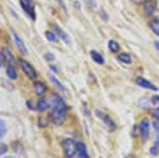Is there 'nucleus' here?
Segmentation results:
<instances>
[{"label": "nucleus", "instance_id": "20", "mask_svg": "<svg viewBox=\"0 0 159 158\" xmlns=\"http://www.w3.org/2000/svg\"><path fill=\"white\" fill-rule=\"evenodd\" d=\"M49 78H50V80H51V81H52V83H53V84L57 86V88H58L59 89H61V91H66V88H65L64 85L61 84V82L58 81V80H57V78H55V76H52V75H50V77H49Z\"/></svg>", "mask_w": 159, "mask_h": 158}, {"label": "nucleus", "instance_id": "13", "mask_svg": "<svg viewBox=\"0 0 159 158\" xmlns=\"http://www.w3.org/2000/svg\"><path fill=\"white\" fill-rule=\"evenodd\" d=\"M118 59L123 64H126V65H131L132 64V58L129 53H126V52H122L120 53L118 55Z\"/></svg>", "mask_w": 159, "mask_h": 158}, {"label": "nucleus", "instance_id": "5", "mask_svg": "<svg viewBox=\"0 0 159 158\" xmlns=\"http://www.w3.org/2000/svg\"><path fill=\"white\" fill-rule=\"evenodd\" d=\"M139 131H140V136H142L143 141L146 142L149 138V133H150V123L148 119H143L140 122L139 125Z\"/></svg>", "mask_w": 159, "mask_h": 158}, {"label": "nucleus", "instance_id": "4", "mask_svg": "<svg viewBox=\"0 0 159 158\" xmlns=\"http://www.w3.org/2000/svg\"><path fill=\"white\" fill-rule=\"evenodd\" d=\"M20 5L23 8V11L31 18L32 20L35 19V13H34V7L31 4L30 0H20Z\"/></svg>", "mask_w": 159, "mask_h": 158}, {"label": "nucleus", "instance_id": "17", "mask_svg": "<svg viewBox=\"0 0 159 158\" xmlns=\"http://www.w3.org/2000/svg\"><path fill=\"white\" fill-rule=\"evenodd\" d=\"M108 49L110 50V52L118 53L120 51V49H121V47H120V44L116 41L110 40L108 42Z\"/></svg>", "mask_w": 159, "mask_h": 158}, {"label": "nucleus", "instance_id": "12", "mask_svg": "<svg viewBox=\"0 0 159 158\" xmlns=\"http://www.w3.org/2000/svg\"><path fill=\"white\" fill-rule=\"evenodd\" d=\"M34 88L35 93H37V95H39V96L44 95L45 93H46V91H47L46 85H45L44 83L41 82V81H35L34 84Z\"/></svg>", "mask_w": 159, "mask_h": 158}, {"label": "nucleus", "instance_id": "23", "mask_svg": "<svg viewBox=\"0 0 159 158\" xmlns=\"http://www.w3.org/2000/svg\"><path fill=\"white\" fill-rule=\"evenodd\" d=\"M151 101H152V103L154 104V105L159 106V95L153 96V97H152V99H151Z\"/></svg>", "mask_w": 159, "mask_h": 158}, {"label": "nucleus", "instance_id": "32", "mask_svg": "<svg viewBox=\"0 0 159 158\" xmlns=\"http://www.w3.org/2000/svg\"><path fill=\"white\" fill-rule=\"evenodd\" d=\"M0 67H1V61H0Z\"/></svg>", "mask_w": 159, "mask_h": 158}, {"label": "nucleus", "instance_id": "29", "mask_svg": "<svg viewBox=\"0 0 159 158\" xmlns=\"http://www.w3.org/2000/svg\"><path fill=\"white\" fill-rule=\"evenodd\" d=\"M125 158H136V157L134 156V155H131V154H130V155H128V156H126Z\"/></svg>", "mask_w": 159, "mask_h": 158}, {"label": "nucleus", "instance_id": "9", "mask_svg": "<svg viewBox=\"0 0 159 158\" xmlns=\"http://www.w3.org/2000/svg\"><path fill=\"white\" fill-rule=\"evenodd\" d=\"M156 7H157V3H156L155 0H147L145 3H143V10H145L146 16L148 17L152 16L155 13Z\"/></svg>", "mask_w": 159, "mask_h": 158}, {"label": "nucleus", "instance_id": "21", "mask_svg": "<svg viewBox=\"0 0 159 158\" xmlns=\"http://www.w3.org/2000/svg\"><path fill=\"white\" fill-rule=\"evenodd\" d=\"M7 133V125L2 120H0V138Z\"/></svg>", "mask_w": 159, "mask_h": 158}, {"label": "nucleus", "instance_id": "31", "mask_svg": "<svg viewBox=\"0 0 159 158\" xmlns=\"http://www.w3.org/2000/svg\"><path fill=\"white\" fill-rule=\"evenodd\" d=\"M4 158H14V157H11V156H7V157H4Z\"/></svg>", "mask_w": 159, "mask_h": 158}, {"label": "nucleus", "instance_id": "14", "mask_svg": "<svg viewBox=\"0 0 159 158\" xmlns=\"http://www.w3.org/2000/svg\"><path fill=\"white\" fill-rule=\"evenodd\" d=\"M91 57L95 62H97L99 65H103L104 64V58L100 53L95 51V50H92L91 51Z\"/></svg>", "mask_w": 159, "mask_h": 158}, {"label": "nucleus", "instance_id": "8", "mask_svg": "<svg viewBox=\"0 0 159 158\" xmlns=\"http://www.w3.org/2000/svg\"><path fill=\"white\" fill-rule=\"evenodd\" d=\"M135 82L139 86H142L143 88L150 89V91H158V88L155 84H153L151 81H149L148 79L143 78V77H137L135 79Z\"/></svg>", "mask_w": 159, "mask_h": 158}, {"label": "nucleus", "instance_id": "6", "mask_svg": "<svg viewBox=\"0 0 159 158\" xmlns=\"http://www.w3.org/2000/svg\"><path fill=\"white\" fill-rule=\"evenodd\" d=\"M11 34H13V38H14V40H15V43H16L17 45V47L19 48V50L21 51V53L24 55H27L28 54V50L27 48H26V46H25V44H24V42L22 41V38H20V35L17 34L16 31L14 30H11Z\"/></svg>", "mask_w": 159, "mask_h": 158}, {"label": "nucleus", "instance_id": "27", "mask_svg": "<svg viewBox=\"0 0 159 158\" xmlns=\"http://www.w3.org/2000/svg\"><path fill=\"white\" fill-rule=\"evenodd\" d=\"M132 1H133L134 3L137 4V5H140V4H143V3H145L147 0H132Z\"/></svg>", "mask_w": 159, "mask_h": 158}, {"label": "nucleus", "instance_id": "2", "mask_svg": "<svg viewBox=\"0 0 159 158\" xmlns=\"http://www.w3.org/2000/svg\"><path fill=\"white\" fill-rule=\"evenodd\" d=\"M62 150L66 158H84L77 150V142L73 139H65L62 142Z\"/></svg>", "mask_w": 159, "mask_h": 158}, {"label": "nucleus", "instance_id": "26", "mask_svg": "<svg viewBox=\"0 0 159 158\" xmlns=\"http://www.w3.org/2000/svg\"><path fill=\"white\" fill-rule=\"evenodd\" d=\"M153 117H154L155 119H158V120H159V108L155 109L154 111H153Z\"/></svg>", "mask_w": 159, "mask_h": 158}, {"label": "nucleus", "instance_id": "24", "mask_svg": "<svg viewBox=\"0 0 159 158\" xmlns=\"http://www.w3.org/2000/svg\"><path fill=\"white\" fill-rule=\"evenodd\" d=\"M7 151V147L5 145H2V144H0V155L1 154H3L5 153V152Z\"/></svg>", "mask_w": 159, "mask_h": 158}, {"label": "nucleus", "instance_id": "1", "mask_svg": "<svg viewBox=\"0 0 159 158\" xmlns=\"http://www.w3.org/2000/svg\"><path fill=\"white\" fill-rule=\"evenodd\" d=\"M67 111L68 107L66 102L57 95H54L53 96V109L50 114V120L52 121V123L55 125H61L67 117Z\"/></svg>", "mask_w": 159, "mask_h": 158}, {"label": "nucleus", "instance_id": "19", "mask_svg": "<svg viewBox=\"0 0 159 158\" xmlns=\"http://www.w3.org/2000/svg\"><path fill=\"white\" fill-rule=\"evenodd\" d=\"M7 76L10 77L11 79H16L17 76H18L17 71L14 68V65H7Z\"/></svg>", "mask_w": 159, "mask_h": 158}, {"label": "nucleus", "instance_id": "10", "mask_svg": "<svg viewBox=\"0 0 159 158\" xmlns=\"http://www.w3.org/2000/svg\"><path fill=\"white\" fill-rule=\"evenodd\" d=\"M52 26H53V28H54V30H55L56 37L61 38V40L65 42V43L70 44V37H69V34H67V32H66L64 29H61L58 25H56V24H53Z\"/></svg>", "mask_w": 159, "mask_h": 158}, {"label": "nucleus", "instance_id": "7", "mask_svg": "<svg viewBox=\"0 0 159 158\" xmlns=\"http://www.w3.org/2000/svg\"><path fill=\"white\" fill-rule=\"evenodd\" d=\"M97 115H98V117L100 118L102 121H103V123L106 125L107 127H108V129L110 131L116 130V123L113 122V120L109 117L108 115H105V114H103V112H101V111H97Z\"/></svg>", "mask_w": 159, "mask_h": 158}, {"label": "nucleus", "instance_id": "11", "mask_svg": "<svg viewBox=\"0 0 159 158\" xmlns=\"http://www.w3.org/2000/svg\"><path fill=\"white\" fill-rule=\"evenodd\" d=\"M2 56H3V59L7 62L8 65H15V57L14 55L11 54V52L8 50L7 48H3L2 49Z\"/></svg>", "mask_w": 159, "mask_h": 158}, {"label": "nucleus", "instance_id": "18", "mask_svg": "<svg viewBox=\"0 0 159 158\" xmlns=\"http://www.w3.org/2000/svg\"><path fill=\"white\" fill-rule=\"evenodd\" d=\"M48 107H49V103H48L47 100L45 99H40L38 101V104H37V109L39 111H45Z\"/></svg>", "mask_w": 159, "mask_h": 158}, {"label": "nucleus", "instance_id": "30", "mask_svg": "<svg viewBox=\"0 0 159 158\" xmlns=\"http://www.w3.org/2000/svg\"><path fill=\"white\" fill-rule=\"evenodd\" d=\"M2 59H3V56H2V53H0V61H2Z\"/></svg>", "mask_w": 159, "mask_h": 158}, {"label": "nucleus", "instance_id": "15", "mask_svg": "<svg viewBox=\"0 0 159 158\" xmlns=\"http://www.w3.org/2000/svg\"><path fill=\"white\" fill-rule=\"evenodd\" d=\"M149 27L152 29L153 32H155L156 34L159 35V18H155L150 21Z\"/></svg>", "mask_w": 159, "mask_h": 158}, {"label": "nucleus", "instance_id": "16", "mask_svg": "<svg viewBox=\"0 0 159 158\" xmlns=\"http://www.w3.org/2000/svg\"><path fill=\"white\" fill-rule=\"evenodd\" d=\"M77 150L78 152L80 153L82 157L84 158H89V152H88V149H86V146L83 144V142H77Z\"/></svg>", "mask_w": 159, "mask_h": 158}, {"label": "nucleus", "instance_id": "28", "mask_svg": "<svg viewBox=\"0 0 159 158\" xmlns=\"http://www.w3.org/2000/svg\"><path fill=\"white\" fill-rule=\"evenodd\" d=\"M154 46H155V48L159 51V41H155L154 42Z\"/></svg>", "mask_w": 159, "mask_h": 158}, {"label": "nucleus", "instance_id": "25", "mask_svg": "<svg viewBox=\"0 0 159 158\" xmlns=\"http://www.w3.org/2000/svg\"><path fill=\"white\" fill-rule=\"evenodd\" d=\"M45 58H46L47 61H53V59H54V56L52 55V53H46Z\"/></svg>", "mask_w": 159, "mask_h": 158}, {"label": "nucleus", "instance_id": "22", "mask_svg": "<svg viewBox=\"0 0 159 158\" xmlns=\"http://www.w3.org/2000/svg\"><path fill=\"white\" fill-rule=\"evenodd\" d=\"M45 35H46L48 41H50V42H55L56 41V34H53L52 31H46L45 32Z\"/></svg>", "mask_w": 159, "mask_h": 158}, {"label": "nucleus", "instance_id": "3", "mask_svg": "<svg viewBox=\"0 0 159 158\" xmlns=\"http://www.w3.org/2000/svg\"><path fill=\"white\" fill-rule=\"evenodd\" d=\"M19 62H20V65L21 68H22L23 72L25 73V75L28 77L29 79H37L38 77V73L37 71H35V69L32 65L29 64L28 61H24V59H19Z\"/></svg>", "mask_w": 159, "mask_h": 158}]
</instances>
